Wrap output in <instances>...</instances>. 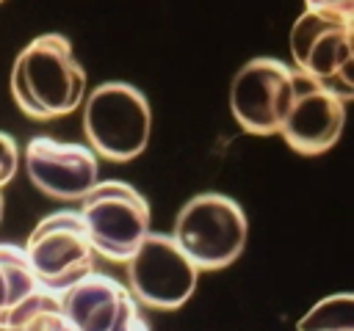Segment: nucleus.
I'll use <instances>...</instances> for the list:
<instances>
[{
    "label": "nucleus",
    "mask_w": 354,
    "mask_h": 331,
    "mask_svg": "<svg viewBox=\"0 0 354 331\" xmlns=\"http://www.w3.org/2000/svg\"><path fill=\"white\" fill-rule=\"evenodd\" d=\"M301 74L279 58L246 61L230 86V108L241 130L252 135H277L296 97Z\"/></svg>",
    "instance_id": "7"
},
{
    "label": "nucleus",
    "mask_w": 354,
    "mask_h": 331,
    "mask_svg": "<svg viewBox=\"0 0 354 331\" xmlns=\"http://www.w3.org/2000/svg\"><path fill=\"white\" fill-rule=\"evenodd\" d=\"M58 301L75 331H152L133 292L108 273L91 270Z\"/></svg>",
    "instance_id": "9"
},
{
    "label": "nucleus",
    "mask_w": 354,
    "mask_h": 331,
    "mask_svg": "<svg viewBox=\"0 0 354 331\" xmlns=\"http://www.w3.org/2000/svg\"><path fill=\"white\" fill-rule=\"evenodd\" d=\"M299 331H354V298L351 292H337L321 298L301 320Z\"/></svg>",
    "instance_id": "14"
},
{
    "label": "nucleus",
    "mask_w": 354,
    "mask_h": 331,
    "mask_svg": "<svg viewBox=\"0 0 354 331\" xmlns=\"http://www.w3.org/2000/svg\"><path fill=\"white\" fill-rule=\"evenodd\" d=\"M246 232V212L235 199L199 193L177 212L171 240L196 270H221L241 257Z\"/></svg>",
    "instance_id": "3"
},
{
    "label": "nucleus",
    "mask_w": 354,
    "mask_h": 331,
    "mask_svg": "<svg viewBox=\"0 0 354 331\" xmlns=\"http://www.w3.org/2000/svg\"><path fill=\"white\" fill-rule=\"evenodd\" d=\"M36 290L39 284L28 265L25 248L14 243H0V328L6 325L8 314Z\"/></svg>",
    "instance_id": "12"
},
{
    "label": "nucleus",
    "mask_w": 354,
    "mask_h": 331,
    "mask_svg": "<svg viewBox=\"0 0 354 331\" xmlns=\"http://www.w3.org/2000/svg\"><path fill=\"white\" fill-rule=\"evenodd\" d=\"M28 265L39 290L61 295L94 270L97 254L77 210H55L44 215L25 243Z\"/></svg>",
    "instance_id": "6"
},
{
    "label": "nucleus",
    "mask_w": 354,
    "mask_h": 331,
    "mask_svg": "<svg viewBox=\"0 0 354 331\" xmlns=\"http://www.w3.org/2000/svg\"><path fill=\"white\" fill-rule=\"evenodd\" d=\"M25 171L41 193L75 201L86 199L100 177V160L86 143L36 135L25 146Z\"/></svg>",
    "instance_id": "10"
},
{
    "label": "nucleus",
    "mask_w": 354,
    "mask_h": 331,
    "mask_svg": "<svg viewBox=\"0 0 354 331\" xmlns=\"http://www.w3.org/2000/svg\"><path fill=\"white\" fill-rule=\"evenodd\" d=\"M19 168V146L14 135L0 132V188H6Z\"/></svg>",
    "instance_id": "15"
},
{
    "label": "nucleus",
    "mask_w": 354,
    "mask_h": 331,
    "mask_svg": "<svg viewBox=\"0 0 354 331\" xmlns=\"http://www.w3.org/2000/svg\"><path fill=\"white\" fill-rule=\"evenodd\" d=\"M86 91V72L64 33H41L14 58L11 97L33 121L72 113Z\"/></svg>",
    "instance_id": "2"
},
{
    "label": "nucleus",
    "mask_w": 354,
    "mask_h": 331,
    "mask_svg": "<svg viewBox=\"0 0 354 331\" xmlns=\"http://www.w3.org/2000/svg\"><path fill=\"white\" fill-rule=\"evenodd\" d=\"M351 8V3H307L290 28L293 69L343 105L354 97Z\"/></svg>",
    "instance_id": "1"
},
{
    "label": "nucleus",
    "mask_w": 354,
    "mask_h": 331,
    "mask_svg": "<svg viewBox=\"0 0 354 331\" xmlns=\"http://www.w3.org/2000/svg\"><path fill=\"white\" fill-rule=\"evenodd\" d=\"M0 221H3V193H0Z\"/></svg>",
    "instance_id": "16"
},
{
    "label": "nucleus",
    "mask_w": 354,
    "mask_h": 331,
    "mask_svg": "<svg viewBox=\"0 0 354 331\" xmlns=\"http://www.w3.org/2000/svg\"><path fill=\"white\" fill-rule=\"evenodd\" d=\"M94 254L111 262H127L149 229L147 199L122 179H105L91 188L77 210Z\"/></svg>",
    "instance_id": "5"
},
{
    "label": "nucleus",
    "mask_w": 354,
    "mask_h": 331,
    "mask_svg": "<svg viewBox=\"0 0 354 331\" xmlns=\"http://www.w3.org/2000/svg\"><path fill=\"white\" fill-rule=\"evenodd\" d=\"M199 270L177 248L171 234L149 232L127 259V290L152 309H180L196 290Z\"/></svg>",
    "instance_id": "8"
},
{
    "label": "nucleus",
    "mask_w": 354,
    "mask_h": 331,
    "mask_svg": "<svg viewBox=\"0 0 354 331\" xmlns=\"http://www.w3.org/2000/svg\"><path fill=\"white\" fill-rule=\"evenodd\" d=\"M343 121H346V105L332 94L321 91L307 77H301L296 97L279 127V135L299 154H321L337 143L343 132Z\"/></svg>",
    "instance_id": "11"
},
{
    "label": "nucleus",
    "mask_w": 354,
    "mask_h": 331,
    "mask_svg": "<svg viewBox=\"0 0 354 331\" xmlns=\"http://www.w3.org/2000/svg\"><path fill=\"white\" fill-rule=\"evenodd\" d=\"M0 331H75L66 320L58 295L36 290L28 301H22L6 320Z\"/></svg>",
    "instance_id": "13"
},
{
    "label": "nucleus",
    "mask_w": 354,
    "mask_h": 331,
    "mask_svg": "<svg viewBox=\"0 0 354 331\" xmlns=\"http://www.w3.org/2000/svg\"><path fill=\"white\" fill-rule=\"evenodd\" d=\"M152 130V110L133 83H100L83 110V132L88 149L105 160L127 163L147 149Z\"/></svg>",
    "instance_id": "4"
}]
</instances>
